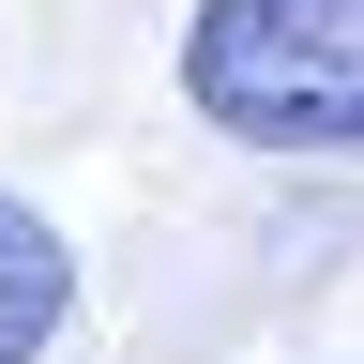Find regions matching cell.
Masks as SVG:
<instances>
[{
  "label": "cell",
  "mask_w": 364,
  "mask_h": 364,
  "mask_svg": "<svg viewBox=\"0 0 364 364\" xmlns=\"http://www.w3.org/2000/svg\"><path fill=\"white\" fill-rule=\"evenodd\" d=\"M182 107L243 152L364 167V0H198L182 16Z\"/></svg>",
  "instance_id": "1"
},
{
  "label": "cell",
  "mask_w": 364,
  "mask_h": 364,
  "mask_svg": "<svg viewBox=\"0 0 364 364\" xmlns=\"http://www.w3.org/2000/svg\"><path fill=\"white\" fill-rule=\"evenodd\" d=\"M61 318H76V243L31 198H0V364H46Z\"/></svg>",
  "instance_id": "2"
}]
</instances>
